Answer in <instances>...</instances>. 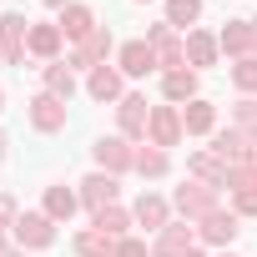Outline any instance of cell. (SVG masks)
Returning <instances> with one entry per match:
<instances>
[{
	"instance_id": "6da1fadb",
	"label": "cell",
	"mask_w": 257,
	"mask_h": 257,
	"mask_svg": "<svg viewBox=\"0 0 257 257\" xmlns=\"http://www.w3.org/2000/svg\"><path fill=\"white\" fill-rule=\"evenodd\" d=\"M172 202H177V212H182L187 222H202L207 212H217V187H207V182H182Z\"/></svg>"
},
{
	"instance_id": "7a4b0ae2",
	"label": "cell",
	"mask_w": 257,
	"mask_h": 257,
	"mask_svg": "<svg viewBox=\"0 0 257 257\" xmlns=\"http://www.w3.org/2000/svg\"><path fill=\"white\" fill-rule=\"evenodd\" d=\"M212 152L227 162V167H247V162H257V137H247V132H217V142H212Z\"/></svg>"
},
{
	"instance_id": "3957f363",
	"label": "cell",
	"mask_w": 257,
	"mask_h": 257,
	"mask_svg": "<svg viewBox=\"0 0 257 257\" xmlns=\"http://www.w3.org/2000/svg\"><path fill=\"white\" fill-rule=\"evenodd\" d=\"M26 41H31V21L26 16H0V56L11 66H26Z\"/></svg>"
},
{
	"instance_id": "277c9868",
	"label": "cell",
	"mask_w": 257,
	"mask_h": 257,
	"mask_svg": "<svg viewBox=\"0 0 257 257\" xmlns=\"http://www.w3.org/2000/svg\"><path fill=\"white\" fill-rule=\"evenodd\" d=\"M91 152H96V167L111 172V177H121V172H132V167H137V152L126 147V137H101Z\"/></svg>"
},
{
	"instance_id": "5b68a950",
	"label": "cell",
	"mask_w": 257,
	"mask_h": 257,
	"mask_svg": "<svg viewBox=\"0 0 257 257\" xmlns=\"http://www.w3.org/2000/svg\"><path fill=\"white\" fill-rule=\"evenodd\" d=\"M147 46L157 51V66L182 71V61H187V41H177V31H172V26H152V31H147Z\"/></svg>"
},
{
	"instance_id": "8992f818",
	"label": "cell",
	"mask_w": 257,
	"mask_h": 257,
	"mask_svg": "<svg viewBox=\"0 0 257 257\" xmlns=\"http://www.w3.org/2000/svg\"><path fill=\"white\" fill-rule=\"evenodd\" d=\"M237 232H242V222H237V212H207L202 222H197V237L202 242H212V247H232L237 242Z\"/></svg>"
},
{
	"instance_id": "52a82bcc",
	"label": "cell",
	"mask_w": 257,
	"mask_h": 257,
	"mask_svg": "<svg viewBox=\"0 0 257 257\" xmlns=\"http://www.w3.org/2000/svg\"><path fill=\"white\" fill-rule=\"evenodd\" d=\"M147 132H152V147H177L182 142V111L177 106H152V121H147Z\"/></svg>"
},
{
	"instance_id": "ba28073f",
	"label": "cell",
	"mask_w": 257,
	"mask_h": 257,
	"mask_svg": "<svg viewBox=\"0 0 257 257\" xmlns=\"http://www.w3.org/2000/svg\"><path fill=\"white\" fill-rule=\"evenodd\" d=\"M11 232H16L21 247H51V242H56V222H51L46 212H26Z\"/></svg>"
},
{
	"instance_id": "9c48e42d",
	"label": "cell",
	"mask_w": 257,
	"mask_h": 257,
	"mask_svg": "<svg viewBox=\"0 0 257 257\" xmlns=\"http://www.w3.org/2000/svg\"><path fill=\"white\" fill-rule=\"evenodd\" d=\"M192 242H197V227L192 222H167L162 237H157V247H152V257H187Z\"/></svg>"
},
{
	"instance_id": "30bf717a",
	"label": "cell",
	"mask_w": 257,
	"mask_h": 257,
	"mask_svg": "<svg viewBox=\"0 0 257 257\" xmlns=\"http://www.w3.org/2000/svg\"><path fill=\"white\" fill-rule=\"evenodd\" d=\"M116 192H121V182H116L111 172H91V177L81 182V202H86L91 212H101V207H116Z\"/></svg>"
},
{
	"instance_id": "8fae6325",
	"label": "cell",
	"mask_w": 257,
	"mask_h": 257,
	"mask_svg": "<svg viewBox=\"0 0 257 257\" xmlns=\"http://www.w3.org/2000/svg\"><path fill=\"white\" fill-rule=\"evenodd\" d=\"M116 121H121V137H147V121H152L147 96H121L116 101Z\"/></svg>"
},
{
	"instance_id": "7c38bea8",
	"label": "cell",
	"mask_w": 257,
	"mask_h": 257,
	"mask_svg": "<svg viewBox=\"0 0 257 257\" xmlns=\"http://www.w3.org/2000/svg\"><path fill=\"white\" fill-rule=\"evenodd\" d=\"M31 126H36V132H61V126H66V101L61 96H36L31 101Z\"/></svg>"
},
{
	"instance_id": "4fadbf2b",
	"label": "cell",
	"mask_w": 257,
	"mask_h": 257,
	"mask_svg": "<svg viewBox=\"0 0 257 257\" xmlns=\"http://www.w3.org/2000/svg\"><path fill=\"white\" fill-rule=\"evenodd\" d=\"M212 126H217V106H212V101L197 96V101L182 106V132H187V137H207Z\"/></svg>"
},
{
	"instance_id": "5bb4252c",
	"label": "cell",
	"mask_w": 257,
	"mask_h": 257,
	"mask_svg": "<svg viewBox=\"0 0 257 257\" xmlns=\"http://www.w3.org/2000/svg\"><path fill=\"white\" fill-rule=\"evenodd\" d=\"M106 51H111V36H106V31H96V36H86V41L76 46V56H71L66 66H81V71H96V66H106Z\"/></svg>"
},
{
	"instance_id": "9a60e30c",
	"label": "cell",
	"mask_w": 257,
	"mask_h": 257,
	"mask_svg": "<svg viewBox=\"0 0 257 257\" xmlns=\"http://www.w3.org/2000/svg\"><path fill=\"white\" fill-rule=\"evenodd\" d=\"M121 71H126V76H152V71H157V51H152L147 41H126V46H121Z\"/></svg>"
},
{
	"instance_id": "2e32d148",
	"label": "cell",
	"mask_w": 257,
	"mask_h": 257,
	"mask_svg": "<svg viewBox=\"0 0 257 257\" xmlns=\"http://www.w3.org/2000/svg\"><path fill=\"white\" fill-rule=\"evenodd\" d=\"M96 31H101V26H96V16H91L86 6H66V11H61V36H71L76 46H81L86 36H96Z\"/></svg>"
},
{
	"instance_id": "e0dca14e",
	"label": "cell",
	"mask_w": 257,
	"mask_h": 257,
	"mask_svg": "<svg viewBox=\"0 0 257 257\" xmlns=\"http://www.w3.org/2000/svg\"><path fill=\"white\" fill-rule=\"evenodd\" d=\"M192 172H197V182H207V187H227V162L207 147V152H192V162H187Z\"/></svg>"
},
{
	"instance_id": "ac0fdd59",
	"label": "cell",
	"mask_w": 257,
	"mask_h": 257,
	"mask_svg": "<svg viewBox=\"0 0 257 257\" xmlns=\"http://www.w3.org/2000/svg\"><path fill=\"white\" fill-rule=\"evenodd\" d=\"M217 46H222V51H232L237 61H242V56H252V21H227V26H222V36H217Z\"/></svg>"
},
{
	"instance_id": "d6986e66",
	"label": "cell",
	"mask_w": 257,
	"mask_h": 257,
	"mask_svg": "<svg viewBox=\"0 0 257 257\" xmlns=\"http://www.w3.org/2000/svg\"><path fill=\"white\" fill-rule=\"evenodd\" d=\"M86 91H91L96 101H121V71H111V66H96V71L86 76Z\"/></svg>"
},
{
	"instance_id": "ffe728a7",
	"label": "cell",
	"mask_w": 257,
	"mask_h": 257,
	"mask_svg": "<svg viewBox=\"0 0 257 257\" xmlns=\"http://www.w3.org/2000/svg\"><path fill=\"white\" fill-rule=\"evenodd\" d=\"M61 41H66V36H61V26H31L26 51H31V56H41V61H51V56L61 51Z\"/></svg>"
},
{
	"instance_id": "44dd1931",
	"label": "cell",
	"mask_w": 257,
	"mask_h": 257,
	"mask_svg": "<svg viewBox=\"0 0 257 257\" xmlns=\"http://www.w3.org/2000/svg\"><path fill=\"white\" fill-rule=\"evenodd\" d=\"M162 91H167V101H197V71H167V81H162Z\"/></svg>"
},
{
	"instance_id": "7402d4cb",
	"label": "cell",
	"mask_w": 257,
	"mask_h": 257,
	"mask_svg": "<svg viewBox=\"0 0 257 257\" xmlns=\"http://www.w3.org/2000/svg\"><path fill=\"white\" fill-rule=\"evenodd\" d=\"M76 207H81L76 192H66V187H46V217H51V222H71Z\"/></svg>"
},
{
	"instance_id": "603a6c76",
	"label": "cell",
	"mask_w": 257,
	"mask_h": 257,
	"mask_svg": "<svg viewBox=\"0 0 257 257\" xmlns=\"http://www.w3.org/2000/svg\"><path fill=\"white\" fill-rule=\"evenodd\" d=\"M137 222H142L147 232H162V227H167V202L152 197V192H142V202H137Z\"/></svg>"
},
{
	"instance_id": "cb8c5ba5",
	"label": "cell",
	"mask_w": 257,
	"mask_h": 257,
	"mask_svg": "<svg viewBox=\"0 0 257 257\" xmlns=\"http://www.w3.org/2000/svg\"><path fill=\"white\" fill-rule=\"evenodd\" d=\"M76 252H81V257H116V237H106V232L91 227V232L76 237Z\"/></svg>"
},
{
	"instance_id": "d4e9b609",
	"label": "cell",
	"mask_w": 257,
	"mask_h": 257,
	"mask_svg": "<svg viewBox=\"0 0 257 257\" xmlns=\"http://www.w3.org/2000/svg\"><path fill=\"white\" fill-rule=\"evenodd\" d=\"M187 61H192V66H212V61H217V41H212L207 31H192V36H187Z\"/></svg>"
},
{
	"instance_id": "484cf974",
	"label": "cell",
	"mask_w": 257,
	"mask_h": 257,
	"mask_svg": "<svg viewBox=\"0 0 257 257\" xmlns=\"http://www.w3.org/2000/svg\"><path fill=\"white\" fill-rule=\"evenodd\" d=\"M46 91L61 96V101H71L76 96V71L71 66H46Z\"/></svg>"
},
{
	"instance_id": "4316f807",
	"label": "cell",
	"mask_w": 257,
	"mask_h": 257,
	"mask_svg": "<svg viewBox=\"0 0 257 257\" xmlns=\"http://www.w3.org/2000/svg\"><path fill=\"white\" fill-rule=\"evenodd\" d=\"M126 227H132V217H126L121 207H101V212H96V232H106V237H116V242H121V237H126Z\"/></svg>"
},
{
	"instance_id": "83f0119b",
	"label": "cell",
	"mask_w": 257,
	"mask_h": 257,
	"mask_svg": "<svg viewBox=\"0 0 257 257\" xmlns=\"http://www.w3.org/2000/svg\"><path fill=\"white\" fill-rule=\"evenodd\" d=\"M167 167H172V162H167V152H162V147H152V142H147V147L137 152V172H142V177H167Z\"/></svg>"
},
{
	"instance_id": "f1b7e54d",
	"label": "cell",
	"mask_w": 257,
	"mask_h": 257,
	"mask_svg": "<svg viewBox=\"0 0 257 257\" xmlns=\"http://www.w3.org/2000/svg\"><path fill=\"white\" fill-rule=\"evenodd\" d=\"M202 21V0H167V26H192Z\"/></svg>"
},
{
	"instance_id": "f546056e",
	"label": "cell",
	"mask_w": 257,
	"mask_h": 257,
	"mask_svg": "<svg viewBox=\"0 0 257 257\" xmlns=\"http://www.w3.org/2000/svg\"><path fill=\"white\" fill-rule=\"evenodd\" d=\"M232 81H237V91H257V56H242L237 66H232Z\"/></svg>"
},
{
	"instance_id": "4dcf8cb0",
	"label": "cell",
	"mask_w": 257,
	"mask_h": 257,
	"mask_svg": "<svg viewBox=\"0 0 257 257\" xmlns=\"http://www.w3.org/2000/svg\"><path fill=\"white\" fill-rule=\"evenodd\" d=\"M232 121H237V132L257 137V101H237V106H232Z\"/></svg>"
},
{
	"instance_id": "1f68e13d",
	"label": "cell",
	"mask_w": 257,
	"mask_h": 257,
	"mask_svg": "<svg viewBox=\"0 0 257 257\" xmlns=\"http://www.w3.org/2000/svg\"><path fill=\"white\" fill-rule=\"evenodd\" d=\"M116 257H152V252H147V242H137V237H121V242H116Z\"/></svg>"
},
{
	"instance_id": "d6a6232c",
	"label": "cell",
	"mask_w": 257,
	"mask_h": 257,
	"mask_svg": "<svg viewBox=\"0 0 257 257\" xmlns=\"http://www.w3.org/2000/svg\"><path fill=\"white\" fill-rule=\"evenodd\" d=\"M237 217H257V192H237Z\"/></svg>"
},
{
	"instance_id": "836d02e7",
	"label": "cell",
	"mask_w": 257,
	"mask_h": 257,
	"mask_svg": "<svg viewBox=\"0 0 257 257\" xmlns=\"http://www.w3.org/2000/svg\"><path fill=\"white\" fill-rule=\"evenodd\" d=\"M0 222H11V227H16V222H21V212H16V202H11V197H6V192H0Z\"/></svg>"
},
{
	"instance_id": "e575fe53",
	"label": "cell",
	"mask_w": 257,
	"mask_h": 257,
	"mask_svg": "<svg viewBox=\"0 0 257 257\" xmlns=\"http://www.w3.org/2000/svg\"><path fill=\"white\" fill-rule=\"evenodd\" d=\"M0 257H26V247H0Z\"/></svg>"
},
{
	"instance_id": "d590c367",
	"label": "cell",
	"mask_w": 257,
	"mask_h": 257,
	"mask_svg": "<svg viewBox=\"0 0 257 257\" xmlns=\"http://www.w3.org/2000/svg\"><path fill=\"white\" fill-rule=\"evenodd\" d=\"M41 6H56V11H66V6H71V0H41Z\"/></svg>"
},
{
	"instance_id": "8d00e7d4",
	"label": "cell",
	"mask_w": 257,
	"mask_h": 257,
	"mask_svg": "<svg viewBox=\"0 0 257 257\" xmlns=\"http://www.w3.org/2000/svg\"><path fill=\"white\" fill-rule=\"evenodd\" d=\"M252 51H257V21H252Z\"/></svg>"
},
{
	"instance_id": "74e56055",
	"label": "cell",
	"mask_w": 257,
	"mask_h": 257,
	"mask_svg": "<svg viewBox=\"0 0 257 257\" xmlns=\"http://www.w3.org/2000/svg\"><path fill=\"white\" fill-rule=\"evenodd\" d=\"M6 147H11V142H6V137H0V157H6Z\"/></svg>"
},
{
	"instance_id": "f35d334b",
	"label": "cell",
	"mask_w": 257,
	"mask_h": 257,
	"mask_svg": "<svg viewBox=\"0 0 257 257\" xmlns=\"http://www.w3.org/2000/svg\"><path fill=\"white\" fill-rule=\"evenodd\" d=\"M0 111H6V91H0Z\"/></svg>"
},
{
	"instance_id": "ab89813d",
	"label": "cell",
	"mask_w": 257,
	"mask_h": 257,
	"mask_svg": "<svg viewBox=\"0 0 257 257\" xmlns=\"http://www.w3.org/2000/svg\"><path fill=\"white\" fill-rule=\"evenodd\" d=\"M187 257H202V252H187Z\"/></svg>"
},
{
	"instance_id": "60d3db41",
	"label": "cell",
	"mask_w": 257,
	"mask_h": 257,
	"mask_svg": "<svg viewBox=\"0 0 257 257\" xmlns=\"http://www.w3.org/2000/svg\"><path fill=\"white\" fill-rule=\"evenodd\" d=\"M222 257H232V252H222Z\"/></svg>"
},
{
	"instance_id": "b9f144b4",
	"label": "cell",
	"mask_w": 257,
	"mask_h": 257,
	"mask_svg": "<svg viewBox=\"0 0 257 257\" xmlns=\"http://www.w3.org/2000/svg\"><path fill=\"white\" fill-rule=\"evenodd\" d=\"M0 232H6V227H0Z\"/></svg>"
},
{
	"instance_id": "7bdbcfd3",
	"label": "cell",
	"mask_w": 257,
	"mask_h": 257,
	"mask_svg": "<svg viewBox=\"0 0 257 257\" xmlns=\"http://www.w3.org/2000/svg\"><path fill=\"white\" fill-rule=\"evenodd\" d=\"M0 61H6V56H0Z\"/></svg>"
}]
</instances>
